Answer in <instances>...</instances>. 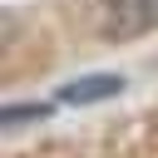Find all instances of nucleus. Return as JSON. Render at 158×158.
<instances>
[{
	"mask_svg": "<svg viewBox=\"0 0 158 158\" xmlns=\"http://www.w3.org/2000/svg\"><path fill=\"white\" fill-rule=\"evenodd\" d=\"M148 25H158V0H109L104 30H109L114 40H128V35L148 30Z\"/></svg>",
	"mask_w": 158,
	"mask_h": 158,
	"instance_id": "f257e3e1",
	"label": "nucleus"
},
{
	"mask_svg": "<svg viewBox=\"0 0 158 158\" xmlns=\"http://www.w3.org/2000/svg\"><path fill=\"white\" fill-rule=\"evenodd\" d=\"M123 79L118 74H94V79H79V84H64L59 99L64 104H89V99H104V94H118Z\"/></svg>",
	"mask_w": 158,
	"mask_h": 158,
	"instance_id": "f03ea898",
	"label": "nucleus"
}]
</instances>
